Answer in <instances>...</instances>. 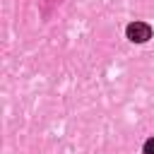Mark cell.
I'll use <instances>...</instances> for the list:
<instances>
[{
  "label": "cell",
  "instance_id": "obj_1",
  "mask_svg": "<svg viewBox=\"0 0 154 154\" xmlns=\"http://www.w3.org/2000/svg\"><path fill=\"white\" fill-rule=\"evenodd\" d=\"M128 38H130L132 43H144V41L152 38V26L144 24V22H132V24L128 26Z\"/></svg>",
  "mask_w": 154,
  "mask_h": 154
},
{
  "label": "cell",
  "instance_id": "obj_2",
  "mask_svg": "<svg viewBox=\"0 0 154 154\" xmlns=\"http://www.w3.org/2000/svg\"><path fill=\"white\" fill-rule=\"evenodd\" d=\"M144 154H154V137H149L144 142Z\"/></svg>",
  "mask_w": 154,
  "mask_h": 154
}]
</instances>
